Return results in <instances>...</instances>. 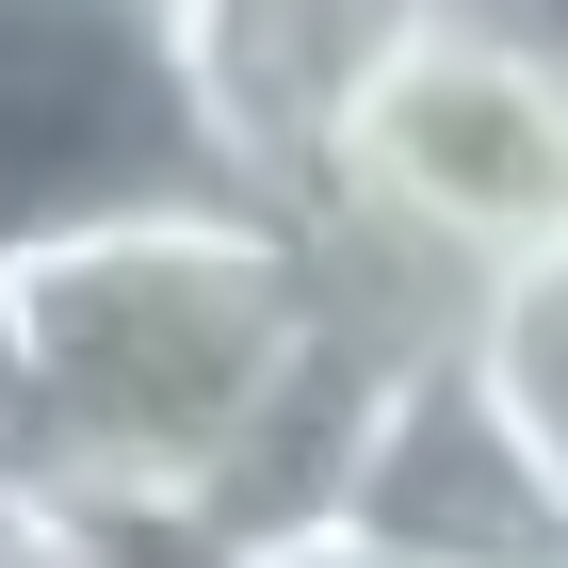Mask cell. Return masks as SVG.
<instances>
[{"label": "cell", "instance_id": "9", "mask_svg": "<svg viewBox=\"0 0 568 568\" xmlns=\"http://www.w3.org/2000/svg\"><path fill=\"white\" fill-rule=\"evenodd\" d=\"M0 471H17V308H0Z\"/></svg>", "mask_w": 568, "mask_h": 568}, {"label": "cell", "instance_id": "1", "mask_svg": "<svg viewBox=\"0 0 568 568\" xmlns=\"http://www.w3.org/2000/svg\"><path fill=\"white\" fill-rule=\"evenodd\" d=\"M0 308H17V471L98 536L179 552L308 357V244L293 212H146L0 261Z\"/></svg>", "mask_w": 568, "mask_h": 568}, {"label": "cell", "instance_id": "2", "mask_svg": "<svg viewBox=\"0 0 568 568\" xmlns=\"http://www.w3.org/2000/svg\"><path fill=\"white\" fill-rule=\"evenodd\" d=\"M293 227H357V244H406L438 276L568 261V49L406 0V33L357 65Z\"/></svg>", "mask_w": 568, "mask_h": 568}, {"label": "cell", "instance_id": "6", "mask_svg": "<svg viewBox=\"0 0 568 568\" xmlns=\"http://www.w3.org/2000/svg\"><path fill=\"white\" fill-rule=\"evenodd\" d=\"M455 374H471V406L504 438H520V455H552L568 471V261H520V276H487L471 308H455Z\"/></svg>", "mask_w": 568, "mask_h": 568}, {"label": "cell", "instance_id": "3", "mask_svg": "<svg viewBox=\"0 0 568 568\" xmlns=\"http://www.w3.org/2000/svg\"><path fill=\"white\" fill-rule=\"evenodd\" d=\"M146 212H261L195 131L163 0H0V261Z\"/></svg>", "mask_w": 568, "mask_h": 568}, {"label": "cell", "instance_id": "4", "mask_svg": "<svg viewBox=\"0 0 568 568\" xmlns=\"http://www.w3.org/2000/svg\"><path fill=\"white\" fill-rule=\"evenodd\" d=\"M325 536H357L390 568H568V471L487 423L455 357H406L342 455V520Z\"/></svg>", "mask_w": 568, "mask_h": 568}, {"label": "cell", "instance_id": "5", "mask_svg": "<svg viewBox=\"0 0 568 568\" xmlns=\"http://www.w3.org/2000/svg\"><path fill=\"white\" fill-rule=\"evenodd\" d=\"M163 33H179V82H195L212 163L261 212H308V163L342 131L357 65L406 33V0H163Z\"/></svg>", "mask_w": 568, "mask_h": 568}, {"label": "cell", "instance_id": "7", "mask_svg": "<svg viewBox=\"0 0 568 568\" xmlns=\"http://www.w3.org/2000/svg\"><path fill=\"white\" fill-rule=\"evenodd\" d=\"M0 568H163V552H131V536H98L82 504H49L33 471H0Z\"/></svg>", "mask_w": 568, "mask_h": 568}, {"label": "cell", "instance_id": "8", "mask_svg": "<svg viewBox=\"0 0 568 568\" xmlns=\"http://www.w3.org/2000/svg\"><path fill=\"white\" fill-rule=\"evenodd\" d=\"M227 568H390V552H357V536H293V552H227Z\"/></svg>", "mask_w": 568, "mask_h": 568}]
</instances>
